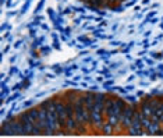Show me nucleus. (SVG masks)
<instances>
[{"instance_id": "nucleus-5", "label": "nucleus", "mask_w": 163, "mask_h": 138, "mask_svg": "<svg viewBox=\"0 0 163 138\" xmlns=\"http://www.w3.org/2000/svg\"><path fill=\"white\" fill-rule=\"evenodd\" d=\"M159 124L160 123H157V121H151V124H149V127H148L149 134H160L162 130H160Z\"/></svg>"}, {"instance_id": "nucleus-6", "label": "nucleus", "mask_w": 163, "mask_h": 138, "mask_svg": "<svg viewBox=\"0 0 163 138\" xmlns=\"http://www.w3.org/2000/svg\"><path fill=\"white\" fill-rule=\"evenodd\" d=\"M103 131H105L106 134H112V132H113V124L110 123V121L105 123V127H103Z\"/></svg>"}, {"instance_id": "nucleus-4", "label": "nucleus", "mask_w": 163, "mask_h": 138, "mask_svg": "<svg viewBox=\"0 0 163 138\" xmlns=\"http://www.w3.org/2000/svg\"><path fill=\"white\" fill-rule=\"evenodd\" d=\"M133 119H134V110L130 108V106H127V108L123 110V114H121L123 126L126 127V128H130L131 123H133Z\"/></svg>"}, {"instance_id": "nucleus-3", "label": "nucleus", "mask_w": 163, "mask_h": 138, "mask_svg": "<svg viewBox=\"0 0 163 138\" xmlns=\"http://www.w3.org/2000/svg\"><path fill=\"white\" fill-rule=\"evenodd\" d=\"M56 108H57L60 127H67V105H64L63 102H56Z\"/></svg>"}, {"instance_id": "nucleus-7", "label": "nucleus", "mask_w": 163, "mask_h": 138, "mask_svg": "<svg viewBox=\"0 0 163 138\" xmlns=\"http://www.w3.org/2000/svg\"><path fill=\"white\" fill-rule=\"evenodd\" d=\"M110 2H113V0H110Z\"/></svg>"}, {"instance_id": "nucleus-1", "label": "nucleus", "mask_w": 163, "mask_h": 138, "mask_svg": "<svg viewBox=\"0 0 163 138\" xmlns=\"http://www.w3.org/2000/svg\"><path fill=\"white\" fill-rule=\"evenodd\" d=\"M48 110V124H49V132H53L59 130L60 127V121H59V114H57V108L53 101H48L43 105Z\"/></svg>"}, {"instance_id": "nucleus-2", "label": "nucleus", "mask_w": 163, "mask_h": 138, "mask_svg": "<svg viewBox=\"0 0 163 138\" xmlns=\"http://www.w3.org/2000/svg\"><path fill=\"white\" fill-rule=\"evenodd\" d=\"M130 134L133 135H138L142 134V124H141V112H135L134 113V119H133V123H131L130 128H128Z\"/></svg>"}]
</instances>
